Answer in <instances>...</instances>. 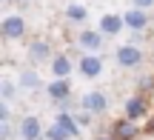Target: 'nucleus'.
Wrapping results in <instances>:
<instances>
[{
    "instance_id": "nucleus-15",
    "label": "nucleus",
    "mask_w": 154,
    "mask_h": 140,
    "mask_svg": "<svg viewBox=\"0 0 154 140\" xmlns=\"http://www.w3.org/2000/svg\"><path fill=\"white\" fill-rule=\"evenodd\" d=\"M66 17H69L72 23H83V20L88 17V11L83 9V6H69V9H66Z\"/></svg>"
},
{
    "instance_id": "nucleus-8",
    "label": "nucleus",
    "mask_w": 154,
    "mask_h": 140,
    "mask_svg": "<svg viewBox=\"0 0 154 140\" xmlns=\"http://www.w3.org/2000/svg\"><path fill=\"white\" fill-rule=\"evenodd\" d=\"M123 26H126V20L120 14H103L100 17V32L103 34H117Z\"/></svg>"
},
{
    "instance_id": "nucleus-2",
    "label": "nucleus",
    "mask_w": 154,
    "mask_h": 140,
    "mask_svg": "<svg viewBox=\"0 0 154 140\" xmlns=\"http://www.w3.org/2000/svg\"><path fill=\"white\" fill-rule=\"evenodd\" d=\"M0 34H3L6 40L23 37V34H26V20H23V17H17V14H9V17L3 20V26H0Z\"/></svg>"
},
{
    "instance_id": "nucleus-16",
    "label": "nucleus",
    "mask_w": 154,
    "mask_h": 140,
    "mask_svg": "<svg viewBox=\"0 0 154 140\" xmlns=\"http://www.w3.org/2000/svg\"><path fill=\"white\" fill-rule=\"evenodd\" d=\"M46 137H49V140H69V135H66V132H63V129H60L57 123L51 126L49 132H46Z\"/></svg>"
},
{
    "instance_id": "nucleus-12",
    "label": "nucleus",
    "mask_w": 154,
    "mask_h": 140,
    "mask_svg": "<svg viewBox=\"0 0 154 140\" xmlns=\"http://www.w3.org/2000/svg\"><path fill=\"white\" fill-rule=\"evenodd\" d=\"M143 112H146V103H143V97H131V100L126 103V117H128V120H137Z\"/></svg>"
},
{
    "instance_id": "nucleus-14",
    "label": "nucleus",
    "mask_w": 154,
    "mask_h": 140,
    "mask_svg": "<svg viewBox=\"0 0 154 140\" xmlns=\"http://www.w3.org/2000/svg\"><path fill=\"white\" fill-rule=\"evenodd\" d=\"M54 123L60 126V129L66 132L69 137H74V135H80V132H77V123H74L72 117H69V114H57V120H54Z\"/></svg>"
},
{
    "instance_id": "nucleus-21",
    "label": "nucleus",
    "mask_w": 154,
    "mask_h": 140,
    "mask_svg": "<svg viewBox=\"0 0 154 140\" xmlns=\"http://www.w3.org/2000/svg\"><path fill=\"white\" fill-rule=\"evenodd\" d=\"M149 132H151V135H154V117H151V123H149Z\"/></svg>"
},
{
    "instance_id": "nucleus-5",
    "label": "nucleus",
    "mask_w": 154,
    "mask_h": 140,
    "mask_svg": "<svg viewBox=\"0 0 154 140\" xmlns=\"http://www.w3.org/2000/svg\"><path fill=\"white\" fill-rule=\"evenodd\" d=\"M43 135V126H40L37 117H23L20 120V137L23 140H40Z\"/></svg>"
},
{
    "instance_id": "nucleus-4",
    "label": "nucleus",
    "mask_w": 154,
    "mask_h": 140,
    "mask_svg": "<svg viewBox=\"0 0 154 140\" xmlns=\"http://www.w3.org/2000/svg\"><path fill=\"white\" fill-rule=\"evenodd\" d=\"M77 43H80L83 49L88 51V54H97V51H100V46H103V32H100V29H97V32L86 29V32L80 34V40H77Z\"/></svg>"
},
{
    "instance_id": "nucleus-23",
    "label": "nucleus",
    "mask_w": 154,
    "mask_h": 140,
    "mask_svg": "<svg viewBox=\"0 0 154 140\" xmlns=\"http://www.w3.org/2000/svg\"><path fill=\"white\" fill-rule=\"evenodd\" d=\"M6 3H9V0H6Z\"/></svg>"
},
{
    "instance_id": "nucleus-11",
    "label": "nucleus",
    "mask_w": 154,
    "mask_h": 140,
    "mask_svg": "<svg viewBox=\"0 0 154 140\" xmlns=\"http://www.w3.org/2000/svg\"><path fill=\"white\" fill-rule=\"evenodd\" d=\"M46 89H49V95L54 97V100H66L69 92H72V86H69L66 80H54V83H49Z\"/></svg>"
},
{
    "instance_id": "nucleus-7",
    "label": "nucleus",
    "mask_w": 154,
    "mask_h": 140,
    "mask_svg": "<svg viewBox=\"0 0 154 140\" xmlns=\"http://www.w3.org/2000/svg\"><path fill=\"white\" fill-rule=\"evenodd\" d=\"M80 72L86 74V77H97V74L103 72V60H100L97 54H86L80 60Z\"/></svg>"
},
{
    "instance_id": "nucleus-9",
    "label": "nucleus",
    "mask_w": 154,
    "mask_h": 140,
    "mask_svg": "<svg viewBox=\"0 0 154 140\" xmlns=\"http://www.w3.org/2000/svg\"><path fill=\"white\" fill-rule=\"evenodd\" d=\"M123 20H126V26L128 29H146V23H149V17H146V11L143 9H131V11H126L123 14Z\"/></svg>"
},
{
    "instance_id": "nucleus-17",
    "label": "nucleus",
    "mask_w": 154,
    "mask_h": 140,
    "mask_svg": "<svg viewBox=\"0 0 154 140\" xmlns=\"http://www.w3.org/2000/svg\"><path fill=\"white\" fill-rule=\"evenodd\" d=\"M0 95H3V100L9 103L11 97H14V83H9V80H3V83H0Z\"/></svg>"
},
{
    "instance_id": "nucleus-13",
    "label": "nucleus",
    "mask_w": 154,
    "mask_h": 140,
    "mask_svg": "<svg viewBox=\"0 0 154 140\" xmlns=\"http://www.w3.org/2000/svg\"><path fill=\"white\" fill-rule=\"evenodd\" d=\"M20 86L23 89H40V77H37V72H32V69H26V72H20Z\"/></svg>"
},
{
    "instance_id": "nucleus-20",
    "label": "nucleus",
    "mask_w": 154,
    "mask_h": 140,
    "mask_svg": "<svg viewBox=\"0 0 154 140\" xmlns=\"http://www.w3.org/2000/svg\"><path fill=\"white\" fill-rule=\"evenodd\" d=\"M154 0H134V9H146V6H151Z\"/></svg>"
},
{
    "instance_id": "nucleus-22",
    "label": "nucleus",
    "mask_w": 154,
    "mask_h": 140,
    "mask_svg": "<svg viewBox=\"0 0 154 140\" xmlns=\"http://www.w3.org/2000/svg\"><path fill=\"white\" fill-rule=\"evenodd\" d=\"M97 140H109V137H97Z\"/></svg>"
},
{
    "instance_id": "nucleus-10",
    "label": "nucleus",
    "mask_w": 154,
    "mask_h": 140,
    "mask_svg": "<svg viewBox=\"0 0 154 140\" xmlns=\"http://www.w3.org/2000/svg\"><path fill=\"white\" fill-rule=\"evenodd\" d=\"M51 72H54L57 80H66L69 74H72V63H69V57H54V60H51Z\"/></svg>"
},
{
    "instance_id": "nucleus-3",
    "label": "nucleus",
    "mask_w": 154,
    "mask_h": 140,
    "mask_svg": "<svg viewBox=\"0 0 154 140\" xmlns=\"http://www.w3.org/2000/svg\"><path fill=\"white\" fill-rule=\"evenodd\" d=\"M117 63H120L123 69H134L143 63V51L137 49V46H120L117 49Z\"/></svg>"
},
{
    "instance_id": "nucleus-1",
    "label": "nucleus",
    "mask_w": 154,
    "mask_h": 140,
    "mask_svg": "<svg viewBox=\"0 0 154 140\" xmlns=\"http://www.w3.org/2000/svg\"><path fill=\"white\" fill-rule=\"evenodd\" d=\"M80 106H83V112H86V114H103L106 106H109V100H106L103 92H86L83 100H80Z\"/></svg>"
},
{
    "instance_id": "nucleus-18",
    "label": "nucleus",
    "mask_w": 154,
    "mask_h": 140,
    "mask_svg": "<svg viewBox=\"0 0 154 140\" xmlns=\"http://www.w3.org/2000/svg\"><path fill=\"white\" fill-rule=\"evenodd\" d=\"M11 137V126L9 123H0V140H9Z\"/></svg>"
},
{
    "instance_id": "nucleus-6",
    "label": "nucleus",
    "mask_w": 154,
    "mask_h": 140,
    "mask_svg": "<svg viewBox=\"0 0 154 140\" xmlns=\"http://www.w3.org/2000/svg\"><path fill=\"white\" fill-rule=\"evenodd\" d=\"M51 54V46L46 43V40H34L32 46H29V63H46Z\"/></svg>"
},
{
    "instance_id": "nucleus-19",
    "label": "nucleus",
    "mask_w": 154,
    "mask_h": 140,
    "mask_svg": "<svg viewBox=\"0 0 154 140\" xmlns=\"http://www.w3.org/2000/svg\"><path fill=\"white\" fill-rule=\"evenodd\" d=\"M120 135H123V137H126V140H128V137H131V135H134V132H131V126H128V123H123V126H120Z\"/></svg>"
}]
</instances>
